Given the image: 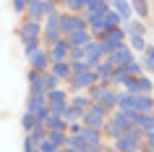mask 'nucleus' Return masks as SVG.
<instances>
[{"mask_svg":"<svg viewBox=\"0 0 154 152\" xmlns=\"http://www.w3.org/2000/svg\"><path fill=\"white\" fill-rule=\"evenodd\" d=\"M118 92H120V89H115V87L97 84V87H91L86 95H89L91 102H99V105H105L110 113H115V110H118Z\"/></svg>","mask_w":154,"mask_h":152,"instance_id":"nucleus-1","label":"nucleus"},{"mask_svg":"<svg viewBox=\"0 0 154 152\" xmlns=\"http://www.w3.org/2000/svg\"><path fill=\"white\" fill-rule=\"evenodd\" d=\"M60 16H63V13H55V16L45 18V24H42V45H45V47H52L55 42L65 40L63 29H60Z\"/></svg>","mask_w":154,"mask_h":152,"instance_id":"nucleus-2","label":"nucleus"},{"mask_svg":"<svg viewBox=\"0 0 154 152\" xmlns=\"http://www.w3.org/2000/svg\"><path fill=\"white\" fill-rule=\"evenodd\" d=\"M110 115H112V113L107 110L105 105H99V102H91V108H89L86 113H84V121H81V123H84L86 128H94V131H102Z\"/></svg>","mask_w":154,"mask_h":152,"instance_id":"nucleus-3","label":"nucleus"},{"mask_svg":"<svg viewBox=\"0 0 154 152\" xmlns=\"http://www.w3.org/2000/svg\"><path fill=\"white\" fill-rule=\"evenodd\" d=\"M97 73L94 71H86V73H79V76H73L68 84H65V89H68V95H86L91 87H97Z\"/></svg>","mask_w":154,"mask_h":152,"instance_id":"nucleus-4","label":"nucleus"},{"mask_svg":"<svg viewBox=\"0 0 154 152\" xmlns=\"http://www.w3.org/2000/svg\"><path fill=\"white\" fill-rule=\"evenodd\" d=\"M16 37L21 40V45L34 40H42V21H32V18H21L16 26Z\"/></svg>","mask_w":154,"mask_h":152,"instance_id":"nucleus-5","label":"nucleus"},{"mask_svg":"<svg viewBox=\"0 0 154 152\" xmlns=\"http://www.w3.org/2000/svg\"><path fill=\"white\" fill-rule=\"evenodd\" d=\"M60 29H63V37H71L73 32H86L89 24H86V16H76V13H65L60 16Z\"/></svg>","mask_w":154,"mask_h":152,"instance_id":"nucleus-6","label":"nucleus"},{"mask_svg":"<svg viewBox=\"0 0 154 152\" xmlns=\"http://www.w3.org/2000/svg\"><path fill=\"white\" fill-rule=\"evenodd\" d=\"M102 47H105V53H107V58H110V53L112 50H118V47H123L125 42H128V34H125V29H107V34L102 37Z\"/></svg>","mask_w":154,"mask_h":152,"instance_id":"nucleus-7","label":"nucleus"},{"mask_svg":"<svg viewBox=\"0 0 154 152\" xmlns=\"http://www.w3.org/2000/svg\"><path fill=\"white\" fill-rule=\"evenodd\" d=\"M47 100H50V113H52V115H60V118H63L65 108H68V102H71V95H68V89H65V87H60V89H55V92H50V95H47Z\"/></svg>","mask_w":154,"mask_h":152,"instance_id":"nucleus-8","label":"nucleus"},{"mask_svg":"<svg viewBox=\"0 0 154 152\" xmlns=\"http://www.w3.org/2000/svg\"><path fill=\"white\" fill-rule=\"evenodd\" d=\"M26 113H34L39 121H45L50 115V100L47 95H32L26 100Z\"/></svg>","mask_w":154,"mask_h":152,"instance_id":"nucleus-9","label":"nucleus"},{"mask_svg":"<svg viewBox=\"0 0 154 152\" xmlns=\"http://www.w3.org/2000/svg\"><path fill=\"white\" fill-rule=\"evenodd\" d=\"M47 53H50L52 66H55V63H71V45H68V40L55 42L52 47H47Z\"/></svg>","mask_w":154,"mask_h":152,"instance_id":"nucleus-10","label":"nucleus"},{"mask_svg":"<svg viewBox=\"0 0 154 152\" xmlns=\"http://www.w3.org/2000/svg\"><path fill=\"white\" fill-rule=\"evenodd\" d=\"M107 60H110V63H112L115 68H125V66H128V63H133V60H136V53H133V50H131L128 45H123V47L112 50Z\"/></svg>","mask_w":154,"mask_h":152,"instance_id":"nucleus-11","label":"nucleus"},{"mask_svg":"<svg viewBox=\"0 0 154 152\" xmlns=\"http://www.w3.org/2000/svg\"><path fill=\"white\" fill-rule=\"evenodd\" d=\"M105 60H107V53H105V47H102V42L94 40L89 47H86V66L94 71V68H97L99 63H105Z\"/></svg>","mask_w":154,"mask_h":152,"instance_id":"nucleus-12","label":"nucleus"},{"mask_svg":"<svg viewBox=\"0 0 154 152\" xmlns=\"http://www.w3.org/2000/svg\"><path fill=\"white\" fill-rule=\"evenodd\" d=\"M81 142H84V147H86V150H102V147H105V136H102V131H94V128H86L84 126L81 128Z\"/></svg>","mask_w":154,"mask_h":152,"instance_id":"nucleus-13","label":"nucleus"},{"mask_svg":"<svg viewBox=\"0 0 154 152\" xmlns=\"http://www.w3.org/2000/svg\"><path fill=\"white\" fill-rule=\"evenodd\" d=\"M26 63H29V68H32V71H39V73H47L50 68H52V60H50L47 47H42L39 53H34V55L29 58Z\"/></svg>","mask_w":154,"mask_h":152,"instance_id":"nucleus-14","label":"nucleus"},{"mask_svg":"<svg viewBox=\"0 0 154 152\" xmlns=\"http://www.w3.org/2000/svg\"><path fill=\"white\" fill-rule=\"evenodd\" d=\"M110 8H112L118 16H120L123 26L131 24V21L136 18V16H133V5H131V0H112V3H110Z\"/></svg>","mask_w":154,"mask_h":152,"instance_id":"nucleus-15","label":"nucleus"},{"mask_svg":"<svg viewBox=\"0 0 154 152\" xmlns=\"http://www.w3.org/2000/svg\"><path fill=\"white\" fill-rule=\"evenodd\" d=\"M26 81H29V97L32 95H47V89H45V73L39 71H26Z\"/></svg>","mask_w":154,"mask_h":152,"instance_id":"nucleus-16","label":"nucleus"},{"mask_svg":"<svg viewBox=\"0 0 154 152\" xmlns=\"http://www.w3.org/2000/svg\"><path fill=\"white\" fill-rule=\"evenodd\" d=\"M26 18H32V21H42V24H45V18H47V0H29Z\"/></svg>","mask_w":154,"mask_h":152,"instance_id":"nucleus-17","label":"nucleus"},{"mask_svg":"<svg viewBox=\"0 0 154 152\" xmlns=\"http://www.w3.org/2000/svg\"><path fill=\"white\" fill-rule=\"evenodd\" d=\"M86 16V24H89V32L94 34V40H102L107 34V24H105V16H91V13H84Z\"/></svg>","mask_w":154,"mask_h":152,"instance_id":"nucleus-18","label":"nucleus"},{"mask_svg":"<svg viewBox=\"0 0 154 152\" xmlns=\"http://www.w3.org/2000/svg\"><path fill=\"white\" fill-rule=\"evenodd\" d=\"M42 128H45L47 134H52V131H57V134H68V123H65L60 115H52V113L42 121Z\"/></svg>","mask_w":154,"mask_h":152,"instance_id":"nucleus-19","label":"nucleus"},{"mask_svg":"<svg viewBox=\"0 0 154 152\" xmlns=\"http://www.w3.org/2000/svg\"><path fill=\"white\" fill-rule=\"evenodd\" d=\"M94 73H97V81H99V84H105V87H112L115 66L110 63V60H105V63H99L97 68H94Z\"/></svg>","mask_w":154,"mask_h":152,"instance_id":"nucleus-20","label":"nucleus"},{"mask_svg":"<svg viewBox=\"0 0 154 152\" xmlns=\"http://www.w3.org/2000/svg\"><path fill=\"white\" fill-rule=\"evenodd\" d=\"M133 113H138V115H152L154 113V97L136 95V100H133Z\"/></svg>","mask_w":154,"mask_h":152,"instance_id":"nucleus-21","label":"nucleus"},{"mask_svg":"<svg viewBox=\"0 0 154 152\" xmlns=\"http://www.w3.org/2000/svg\"><path fill=\"white\" fill-rule=\"evenodd\" d=\"M65 40H68L71 47H89L91 42H94V34L86 29V32H73L71 37H65Z\"/></svg>","mask_w":154,"mask_h":152,"instance_id":"nucleus-22","label":"nucleus"},{"mask_svg":"<svg viewBox=\"0 0 154 152\" xmlns=\"http://www.w3.org/2000/svg\"><path fill=\"white\" fill-rule=\"evenodd\" d=\"M60 8H63L65 13L84 16V13H86V0H60Z\"/></svg>","mask_w":154,"mask_h":152,"instance_id":"nucleus-23","label":"nucleus"},{"mask_svg":"<svg viewBox=\"0 0 154 152\" xmlns=\"http://www.w3.org/2000/svg\"><path fill=\"white\" fill-rule=\"evenodd\" d=\"M18 123H21V128H24V134H32V131H37V128L42 126V121L37 118L34 113H26V110H24V115H21Z\"/></svg>","mask_w":154,"mask_h":152,"instance_id":"nucleus-24","label":"nucleus"},{"mask_svg":"<svg viewBox=\"0 0 154 152\" xmlns=\"http://www.w3.org/2000/svg\"><path fill=\"white\" fill-rule=\"evenodd\" d=\"M133 53H136V58L138 55H144L146 53V47H149V42H146V37H138V34H128V42H125Z\"/></svg>","mask_w":154,"mask_h":152,"instance_id":"nucleus-25","label":"nucleus"},{"mask_svg":"<svg viewBox=\"0 0 154 152\" xmlns=\"http://www.w3.org/2000/svg\"><path fill=\"white\" fill-rule=\"evenodd\" d=\"M131 5H133V16H136L138 21L149 18V16H152V8H154L152 3H146V0H133Z\"/></svg>","mask_w":154,"mask_h":152,"instance_id":"nucleus-26","label":"nucleus"},{"mask_svg":"<svg viewBox=\"0 0 154 152\" xmlns=\"http://www.w3.org/2000/svg\"><path fill=\"white\" fill-rule=\"evenodd\" d=\"M138 60H141V66H144V73L154 79V45H149L144 55H138Z\"/></svg>","mask_w":154,"mask_h":152,"instance_id":"nucleus-27","label":"nucleus"},{"mask_svg":"<svg viewBox=\"0 0 154 152\" xmlns=\"http://www.w3.org/2000/svg\"><path fill=\"white\" fill-rule=\"evenodd\" d=\"M133 100H136V95H131V92L120 89V92H118V110H123V113H133Z\"/></svg>","mask_w":154,"mask_h":152,"instance_id":"nucleus-28","label":"nucleus"},{"mask_svg":"<svg viewBox=\"0 0 154 152\" xmlns=\"http://www.w3.org/2000/svg\"><path fill=\"white\" fill-rule=\"evenodd\" d=\"M107 11H110L107 0H86V13H91V16H105Z\"/></svg>","mask_w":154,"mask_h":152,"instance_id":"nucleus-29","label":"nucleus"},{"mask_svg":"<svg viewBox=\"0 0 154 152\" xmlns=\"http://www.w3.org/2000/svg\"><path fill=\"white\" fill-rule=\"evenodd\" d=\"M50 71H52V73L57 76V79L63 81V87H65V84H68V81L73 79V73H71V63H55L52 68H50Z\"/></svg>","mask_w":154,"mask_h":152,"instance_id":"nucleus-30","label":"nucleus"},{"mask_svg":"<svg viewBox=\"0 0 154 152\" xmlns=\"http://www.w3.org/2000/svg\"><path fill=\"white\" fill-rule=\"evenodd\" d=\"M68 105H71V108H76L79 113H86V110L91 108V100H89V95H73Z\"/></svg>","mask_w":154,"mask_h":152,"instance_id":"nucleus-31","label":"nucleus"},{"mask_svg":"<svg viewBox=\"0 0 154 152\" xmlns=\"http://www.w3.org/2000/svg\"><path fill=\"white\" fill-rule=\"evenodd\" d=\"M133 126L141 128V131L146 134L149 128H154V113H152V115H138V113H136V115H133Z\"/></svg>","mask_w":154,"mask_h":152,"instance_id":"nucleus-32","label":"nucleus"},{"mask_svg":"<svg viewBox=\"0 0 154 152\" xmlns=\"http://www.w3.org/2000/svg\"><path fill=\"white\" fill-rule=\"evenodd\" d=\"M63 121L68 123V126H76V123H81V121H84V113H79L76 108H71V105H68V108H65V113H63Z\"/></svg>","mask_w":154,"mask_h":152,"instance_id":"nucleus-33","label":"nucleus"},{"mask_svg":"<svg viewBox=\"0 0 154 152\" xmlns=\"http://www.w3.org/2000/svg\"><path fill=\"white\" fill-rule=\"evenodd\" d=\"M123 29H125V34H138V37H146V24H144V21H138V18H133V21H131V24H125Z\"/></svg>","mask_w":154,"mask_h":152,"instance_id":"nucleus-34","label":"nucleus"},{"mask_svg":"<svg viewBox=\"0 0 154 152\" xmlns=\"http://www.w3.org/2000/svg\"><path fill=\"white\" fill-rule=\"evenodd\" d=\"M60 87H63V81L57 79L52 71L45 73V89H47V95H50V92H55V89H60Z\"/></svg>","mask_w":154,"mask_h":152,"instance_id":"nucleus-35","label":"nucleus"},{"mask_svg":"<svg viewBox=\"0 0 154 152\" xmlns=\"http://www.w3.org/2000/svg\"><path fill=\"white\" fill-rule=\"evenodd\" d=\"M125 71H128L131 79H141V76H146V73H144V66H141V60H138V58L133 60V63L125 66Z\"/></svg>","mask_w":154,"mask_h":152,"instance_id":"nucleus-36","label":"nucleus"},{"mask_svg":"<svg viewBox=\"0 0 154 152\" xmlns=\"http://www.w3.org/2000/svg\"><path fill=\"white\" fill-rule=\"evenodd\" d=\"M42 47H45V45H42V40H34V42H26V45H21V50H24V58H26V60H29L34 53H39Z\"/></svg>","mask_w":154,"mask_h":152,"instance_id":"nucleus-37","label":"nucleus"},{"mask_svg":"<svg viewBox=\"0 0 154 152\" xmlns=\"http://www.w3.org/2000/svg\"><path fill=\"white\" fill-rule=\"evenodd\" d=\"M105 24H107V29H120L123 21H120V16H118L112 8H110V11H107V16H105Z\"/></svg>","mask_w":154,"mask_h":152,"instance_id":"nucleus-38","label":"nucleus"},{"mask_svg":"<svg viewBox=\"0 0 154 152\" xmlns=\"http://www.w3.org/2000/svg\"><path fill=\"white\" fill-rule=\"evenodd\" d=\"M11 8H13V13L21 18H26V8H29V0H13L11 3Z\"/></svg>","mask_w":154,"mask_h":152,"instance_id":"nucleus-39","label":"nucleus"},{"mask_svg":"<svg viewBox=\"0 0 154 152\" xmlns=\"http://www.w3.org/2000/svg\"><path fill=\"white\" fill-rule=\"evenodd\" d=\"M86 71H91L89 66H86V60H71V73H73V76H79V73H86Z\"/></svg>","mask_w":154,"mask_h":152,"instance_id":"nucleus-40","label":"nucleus"},{"mask_svg":"<svg viewBox=\"0 0 154 152\" xmlns=\"http://www.w3.org/2000/svg\"><path fill=\"white\" fill-rule=\"evenodd\" d=\"M39 152H63V150H60V147H57V144L47 136V139H45V142L39 144Z\"/></svg>","mask_w":154,"mask_h":152,"instance_id":"nucleus-41","label":"nucleus"},{"mask_svg":"<svg viewBox=\"0 0 154 152\" xmlns=\"http://www.w3.org/2000/svg\"><path fill=\"white\" fill-rule=\"evenodd\" d=\"M71 60H86V47H71Z\"/></svg>","mask_w":154,"mask_h":152,"instance_id":"nucleus-42","label":"nucleus"},{"mask_svg":"<svg viewBox=\"0 0 154 152\" xmlns=\"http://www.w3.org/2000/svg\"><path fill=\"white\" fill-rule=\"evenodd\" d=\"M144 136H146V147H152V150H154V128H149Z\"/></svg>","mask_w":154,"mask_h":152,"instance_id":"nucleus-43","label":"nucleus"},{"mask_svg":"<svg viewBox=\"0 0 154 152\" xmlns=\"http://www.w3.org/2000/svg\"><path fill=\"white\" fill-rule=\"evenodd\" d=\"M105 152H118V150H115L112 144H105Z\"/></svg>","mask_w":154,"mask_h":152,"instance_id":"nucleus-44","label":"nucleus"},{"mask_svg":"<svg viewBox=\"0 0 154 152\" xmlns=\"http://www.w3.org/2000/svg\"><path fill=\"white\" fill-rule=\"evenodd\" d=\"M144 152H154V150H152V147H146V150H144Z\"/></svg>","mask_w":154,"mask_h":152,"instance_id":"nucleus-45","label":"nucleus"},{"mask_svg":"<svg viewBox=\"0 0 154 152\" xmlns=\"http://www.w3.org/2000/svg\"><path fill=\"white\" fill-rule=\"evenodd\" d=\"M138 152H144V150H138Z\"/></svg>","mask_w":154,"mask_h":152,"instance_id":"nucleus-46","label":"nucleus"}]
</instances>
